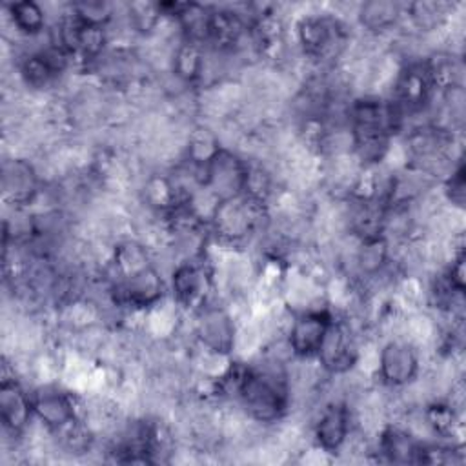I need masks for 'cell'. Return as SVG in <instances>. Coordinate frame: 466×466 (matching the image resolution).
<instances>
[{"label":"cell","instance_id":"1","mask_svg":"<svg viewBox=\"0 0 466 466\" xmlns=\"http://www.w3.org/2000/svg\"><path fill=\"white\" fill-rule=\"evenodd\" d=\"M237 391L246 411L258 422L277 420L288 404L286 380L273 370H244Z\"/></svg>","mask_w":466,"mask_h":466},{"label":"cell","instance_id":"2","mask_svg":"<svg viewBox=\"0 0 466 466\" xmlns=\"http://www.w3.org/2000/svg\"><path fill=\"white\" fill-rule=\"evenodd\" d=\"M333 324L328 311L311 309L300 313L293 322L289 329V350L297 357L308 359L313 355H319V350L326 339V333L329 326Z\"/></svg>","mask_w":466,"mask_h":466},{"label":"cell","instance_id":"3","mask_svg":"<svg viewBox=\"0 0 466 466\" xmlns=\"http://www.w3.org/2000/svg\"><path fill=\"white\" fill-rule=\"evenodd\" d=\"M382 379L391 386H402L417 375L419 359L415 350L404 340H390L379 357Z\"/></svg>","mask_w":466,"mask_h":466},{"label":"cell","instance_id":"4","mask_svg":"<svg viewBox=\"0 0 466 466\" xmlns=\"http://www.w3.org/2000/svg\"><path fill=\"white\" fill-rule=\"evenodd\" d=\"M35 415L53 431H60L69 426L75 417V406L67 393L58 388L46 386L31 395Z\"/></svg>","mask_w":466,"mask_h":466},{"label":"cell","instance_id":"5","mask_svg":"<svg viewBox=\"0 0 466 466\" xmlns=\"http://www.w3.org/2000/svg\"><path fill=\"white\" fill-rule=\"evenodd\" d=\"M33 399L16 380L4 379L0 386V419L5 430L20 433L33 415Z\"/></svg>","mask_w":466,"mask_h":466},{"label":"cell","instance_id":"6","mask_svg":"<svg viewBox=\"0 0 466 466\" xmlns=\"http://www.w3.org/2000/svg\"><path fill=\"white\" fill-rule=\"evenodd\" d=\"M350 433V413L342 402H329L317 424L315 439L324 451H337Z\"/></svg>","mask_w":466,"mask_h":466},{"label":"cell","instance_id":"7","mask_svg":"<svg viewBox=\"0 0 466 466\" xmlns=\"http://www.w3.org/2000/svg\"><path fill=\"white\" fill-rule=\"evenodd\" d=\"M198 335L209 350L228 353L233 348L235 328L222 309H206L198 320Z\"/></svg>","mask_w":466,"mask_h":466},{"label":"cell","instance_id":"8","mask_svg":"<svg viewBox=\"0 0 466 466\" xmlns=\"http://www.w3.org/2000/svg\"><path fill=\"white\" fill-rule=\"evenodd\" d=\"M2 186L5 197H11L15 204H24L36 193V177L31 164L24 160H13L4 164Z\"/></svg>","mask_w":466,"mask_h":466},{"label":"cell","instance_id":"9","mask_svg":"<svg viewBox=\"0 0 466 466\" xmlns=\"http://www.w3.org/2000/svg\"><path fill=\"white\" fill-rule=\"evenodd\" d=\"M420 442L402 430H386L380 439V451L391 462H419Z\"/></svg>","mask_w":466,"mask_h":466},{"label":"cell","instance_id":"10","mask_svg":"<svg viewBox=\"0 0 466 466\" xmlns=\"http://www.w3.org/2000/svg\"><path fill=\"white\" fill-rule=\"evenodd\" d=\"M206 286L202 269L195 264H180L173 273V293L182 304H193L200 299Z\"/></svg>","mask_w":466,"mask_h":466},{"label":"cell","instance_id":"11","mask_svg":"<svg viewBox=\"0 0 466 466\" xmlns=\"http://www.w3.org/2000/svg\"><path fill=\"white\" fill-rule=\"evenodd\" d=\"M9 13L13 25L29 36L38 35L46 24V15L35 2H15L9 5Z\"/></svg>","mask_w":466,"mask_h":466},{"label":"cell","instance_id":"12","mask_svg":"<svg viewBox=\"0 0 466 466\" xmlns=\"http://www.w3.org/2000/svg\"><path fill=\"white\" fill-rule=\"evenodd\" d=\"M399 18V7L391 2H368L360 9V22L373 31L388 29Z\"/></svg>","mask_w":466,"mask_h":466}]
</instances>
